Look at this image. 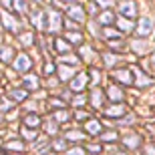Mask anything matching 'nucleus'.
I'll return each instance as SVG.
<instances>
[{"label":"nucleus","instance_id":"nucleus-1","mask_svg":"<svg viewBox=\"0 0 155 155\" xmlns=\"http://www.w3.org/2000/svg\"><path fill=\"white\" fill-rule=\"evenodd\" d=\"M119 12H121L123 18L133 20V18L137 16V2H135V0H123L119 4Z\"/></svg>","mask_w":155,"mask_h":155},{"label":"nucleus","instance_id":"nucleus-2","mask_svg":"<svg viewBox=\"0 0 155 155\" xmlns=\"http://www.w3.org/2000/svg\"><path fill=\"white\" fill-rule=\"evenodd\" d=\"M0 20H2V26H4L6 30H10V32H18V30H20V22H18L12 14H8V12H2V14H0Z\"/></svg>","mask_w":155,"mask_h":155},{"label":"nucleus","instance_id":"nucleus-3","mask_svg":"<svg viewBox=\"0 0 155 155\" xmlns=\"http://www.w3.org/2000/svg\"><path fill=\"white\" fill-rule=\"evenodd\" d=\"M46 28L51 30V32H58L61 30V12L57 10H51L48 14H46Z\"/></svg>","mask_w":155,"mask_h":155},{"label":"nucleus","instance_id":"nucleus-4","mask_svg":"<svg viewBox=\"0 0 155 155\" xmlns=\"http://www.w3.org/2000/svg\"><path fill=\"white\" fill-rule=\"evenodd\" d=\"M87 85H89V75L87 73H79V75L73 77V81H71V89L75 93H81Z\"/></svg>","mask_w":155,"mask_h":155},{"label":"nucleus","instance_id":"nucleus-5","mask_svg":"<svg viewBox=\"0 0 155 155\" xmlns=\"http://www.w3.org/2000/svg\"><path fill=\"white\" fill-rule=\"evenodd\" d=\"M67 14H69V20H73V22H83V20H85V10H83V6H79V4L69 6Z\"/></svg>","mask_w":155,"mask_h":155},{"label":"nucleus","instance_id":"nucleus-6","mask_svg":"<svg viewBox=\"0 0 155 155\" xmlns=\"http://www.w3.org/2000/svg\"><path fill=\"white\" fill-rule=\"evenodd\" d=\"M153 32V20L151 18H141L137 24V35L139 36H149Z\"/></svg>","mask_w":155,"mask_h":155},{"label":"nucleus","instance_id":"nucleus-7","mask_svg":"<svg viewBox=\"0 0 155 155\" xmlns=\"http://www.w3.org/2000/svg\"><path fill=\"white\" fill-rule=\"evenodd\" d=\"M28 69H30V58L26 57V54H18V57L14 58V71H18V73H26Z\"/></svg>","mask_w":155,"mask_h":155},{"label":"nucleus","instance_id":"nucleus-8","mask_svg":"<svg viewBox=\"0 0 155 155\" xmlns=\"http://www.w3.org/2000/svg\"><path fill=\"white\" fill-rule=\"evenodd\" d=\"M22 85H24V91H36L40 87V81L36 75H26L22 79Z\"/></svg>","mask_w":155,"mask_h":155},{"label":"nucleus","instance_id":"nucleus-9","mask_svg":"<svg viewBox=\"0 0 155 155\" xmlns=\"http://www.w3.org/2000/svg\"><path fill=\"white\" fill-rule=\"evenodd\" d=\"M97 22L101 24V26H105V28H107L109 24H113L115 22V14H113V10H103L97 16Z\"/></svg>","mask_w":155,"mask_h":155},{"label":"nucleus","instance_id":"nucleus-10","mask_svg":"<svg viewBox=\"0 0 155 155\" xmlns=\"http://www.w3.org/2000/svg\"><path fill=\"white\" fill-rule=\"evenodd\" d=\"M123 143H125L129 149H137L139 145H141V137H139L137 133H131V135H125V137H123Z\"/></svg>","mask_w":155,"mask_h":155},{"label":"nucleus","instance_id":"nucleus-11","mask_svg":"<svg viewBox=\"0 0 155 155\" xmlns=\"http://www.w3.org/2000/svg\"><path fill=\"white\" fill-rule=\"evenodd\" d=\"M40 125V117L36 113H28V115L24 117V127L26 129H36Z\"/></svg>","mask_w":155,"mask_h":155},{"label":"nucleus","instance_id":"nucleus-12","mask_svg":"<svg viewBox=\"0 0 155 155\" xmlns=\"http://www.w3.org/2000/svg\"><path fill=\"white\" fill-rule=\"evenodd\" d=\"M133 73V75H137V83H135V85L137 87H145V85H151V79L149 77H145L143 73H141V71L139 69H135V67H133V69H129Z\"/></svg>","mask_w":155,"mask_h":155},{"label":"nucleus","instance_id":"nucleus-13","mask_svg":"<svg viewBox=\"0 0 155 155\" xmlns=\"http://www.w3.org/2000/svg\"><path fill=\"white\" fill-rule=\"evenodd\" d=\"M30 20H32V24H35L36 28H45V12H42V10H36V12H32V16H30Z\"/></svg>","mask_w":155,"mask_h":155},{"label":"nucleus","instance_id":"nucleus-14","mask_svg":"<svg viewBox=\"0 0 155 155\" xmlns=\"http://www.w3.org/2000/svg\"><path fill=\"white\" fill-rule=\"evenodd\" d=\"M85 129L91 133V135H99V133H101V123H99L97 119H91V121L85 123Z\"/></svg>","mask_w":155,"mask_h":155},{"label":"nucleus","instance_id":"nucleus-15","mask_svg":"<svg viewBox=\"0 0 155 155\" xmlns=\"http://www.w3.org/2000/svg\"><path fill=\"white\" fill-rule=\"evenodd\" d=\"M115 77H117V81H121V83H125V85H129L131 83V71L129 69H121V71H115Z\"/></svg>","mask_w":155,"mask_h":155},{"label":"nucleus","instance_id":"nucleus-16","mask_svg":"<svg viewBox=\"0 0 155 155\" xmlns=\"http://www.w3.org/2000/svg\"><path fill=\"white\" fill-rule=\"evenodd\" d=\"M4 151H12V153L24 151V143L22 141H8V143H4Z\"/></svg>","mask_w":155,"mask_h":155},{"label":"nucleus","instance_id":"nucleus-17","mask_svg":"<svg viewBox=\"0 0 155 155\" xmlns=\"http://www.w3.org/2000/svg\"><path fill=\"white\" fill-rule=\"evenodd\" d=\"M73 77H75V69H71V67H61L58 69V79L61 81H73Z\"/></svg>","mask_w":155,"mask_h":155},{"label":"nucleus","instance_id":"nucleus-18","mask_svg":"<svg viewBox=\"0 0 155 155\" xmlns=\"http://www.w3.org/2000/svg\"><path fill=\"white\" fill-rule=\"evenodd\" d=\"M109 99L111 101H115V103H121L123 101V91H121L119 87H109Z\"/></svg>","mask_w":155,"mask_h":155},{"label":"nucleus","instance_id":"nucleus-19","mask_svg":"<svg viewBox=\"0 0 155 155\" xmlns=\"http://www.w3.org/2000/svg\"><path fill=\"white\" fill-rule=\"evenodd\" d=\"M99 137H101V141H105V143H113V141L119 139V133L117 131H103V133H99Z\"/></svg>","mask_w":155,"mask_h":155},{"label":"nucleus","instance_id":"nucleus-20","mask_svg":"<svg viewBox=\"0 0 155 155\" xmlns=\"http://www.w3.org/2000/svg\"><path fill=\"white\" fill-rule=\"evenodd\" d=\"M103 101H105V95L101 93V89H95V91H93V95H91L93 107H101V105H103Z\"/></svg>","mask_w":155,"mask_h":155},{"label":"nucleus","instance_id":"nucleus-21","mask_svg":"<svg viewBox=\"0 0 155 155\" xmlns=\"http://www.w3.org/2000/svg\"><path fill=\"white\" fill-rule=\"evenodd\" d=\"M12 46H0V61L2 63H10L12 61Z\"/></svg>","mask_w":155,"mask_h":155},{"label":"nucleus","instance_id":"nucleus-22","mask_svg":"<svg viewBox=\"0 0 155 155\" xmlns=\"http://www.w3.org/2000/svg\"><path fill=\"white\" fill-rule=\"evenodd\" d=\"M52 119H54V123H64V121H69V111L67 109H58L52 113Z\"/></svg>","mask_w":155,"mask_h":155},{"label":"nucleus","instance_id":"nucleus-23","mask_svg":"<svg viewBox=\"0 0 155 155\" xmlns=\"http://www.w3.org/2000/svg\"><path fill=\"white\" fill-rule=\"evenodd\" d=\"M67 40H69V45H81V42H83V35L77 32V30H69Z\"/></svg>","mask_w":155,"mask_h":155},{"label":"nucleus","instance_id":"nucleus-24","mask_svg":"<svg viewBox=\"0 0 155 155\" xmlns=\"http://www.w3.org/2000/svg\"><path fill=\"white\" fill-rule=\"evenodd\" d=\"M12 6H14V10L24 14V12H28V6H26V0H12Z\"/></svg>","mask_w":155,"mask_h":155},{"label":"nucleus","instance_id":"nucleus-25","mask_svg":"<svg viewBox=\"0 0 155 155\" xmlns=\"http://www.w3.org/2000/svg\"><path fill=\"white\" fill-rule=\"evenodd\" d=\"M51 149L52 151H67V141L64 139H54L51 143Z\"/></svg>","mask_w":155,"mask_h":155},{"label":"nucleus","instance_id":"nucleus-26","mask_svg":"<svg viewBox=\"0 0 155 155\" xmlns=\"http://www.w3.org/2000/svg\"><path fill=\"white\" fill-rule=\"evenodd\" d=\"M117 24H119V28L123 30V32H129V30H133V22H129L127 18H117Z\"/></svg>","mask_w":155,"mask_h":155},{"label":"nucleus","instance_id":"nucleus-27","mask_svg":"<svg viewBox=\"0 0 155 155\" xmlns=\"http://www.w3.org/2000/svg\"><path fill=\"white\" fill-rule=\"evenodd\" d=\"M107 115H109V117H123V115H125V109H123L121 105H115V107L107 109Z\"/></svg>","mask_w":155,"mask_h":155},{"label":"nucleus","instance_id":"nucleus-28","mask_svg":"<svg viewBox=\"0 0 155 155\" xmlns=\"http://www.w3.org/2000/svg\"><path fill=\"white\" fill-rule=\"evenodd\" d=\"M26 95H28V93L24 91V89H12V91H10V97L16 99V101H24V99H26Z\"/></svg>","mask_w":155,"mask_h":155},{"label":"nucleus","instance_id":"nucleus-29","mask_svg":"<svg viewBox=\"0 0 155 155\" xmlns=\"http://www.w3.org/2000/svg\"><path fill=\"white\" fill-rule=\"evenodd\" d=\"M54 45H57V51L58 52H67L71 48V45H69V42H64L63 38H57V40H54Z\"/></svg>","mask_w":155,"mask_h":155},{"label":"nucleus","instance_id":"nucleus-30","mask_svg":"<svg viewBox=\"0 0 155 155\" xmlns=\"http://www.w3.org/2000/svg\"><path fill=\"white\" fill-rule=\"evenodd\" d=\"M101 35H103L105 38H121V35L117 32V30H113V28H103Z\"/></svg>","mask_w":155,"mask_h":155},{"label":"nucleus","instance_id":"nucleus-31","mask_svg":"<svg viewBox=\"0 0 155 155\" xmlns=\"http://www.w3.org/2000/svg\"><path fill=\"white\" fill-rule=\"evenodd\" d=\"M67 139H69V141H81V139H85V133H81V131H69V133H67Z\"/></svg>","mask_w":155,"mask_h":155},{"label":"nucleus","instance_id":"nucleus-32","mask_svg":"<svg viewBox=\"0 0 155 155\" xmlns=\"http://www.w3.org/2000/svg\"><path fill=\"white\" fill-rule=\"evenodd\" d=\"M46 133H48V135H57L58 133V123H54V121H48V123H46Z\"/></svg>","mask_w":155,"mask_h":155},{"label":"nucleus","instance_id":"nucleus-33","mask_svg":"<svg viewBox=\"0 0 155 155\" xmlns=\"http://www.w3.org/2000/svg\"><path fill=\"white\" fill-rule=\"evenodd\" d=\"M22 137L24 139H28V141H35L36 139V131H32V129H26V127H22Z\"/></svg>","mask_w":155,"mask_h":155},{"label":"nucleus","instance_id":"nucleus-34","mask_svg":"<svg viewBox=\"0 0 155 155\" xmlns=\"http://www.w3.org/2000/svg\"><path fill=\"white\" fill-rule=\"evenodd\" d=\"M103 61L107 67H113V64L117 63V54H111V52H107V54H103Z\"/></svg>","mask_w":155,"mask_h":155},{"label":"nucleus","instance_id":"nucleus-35","mask_svg":"<svg viewBox=\"0 0 155 155\" xmlns=\"http://www.w3.org/2000/svg\"><path fill=\"white\" fill-rule=\"evenodd\" d=\"M131 123H135V117L133 115H123L119 121H117V125H131Z\"/></svg>","mask_w":155,"mask_h":155},{"label":"nucleus","instance_id":"nucleus-36","mask_svg":"<svg viewBox=\"0 0 155 155\" xmlns=\"http://www.w3.org/2000/svg\"><path fill=\"white\" fill-rule=\"evenodd\" d=\"M81 54H83L85 61H91L93 58V48H89V46H81Z\"/></svg>","mask_w":155,"mask_h":155},{"label":"nucleus","instance_id":"nucleus-37","mask_svg":"<svg viewBox=\"0 0 155 155\" xmlns=\"http://www.w3.org/2000/svg\"><path fill=\"white\" fill-rule=\"evenodd\" d=\"M20 38H22V40H20V42H22V46H30V45H32V35H30V32L22 35Z\"/></svg>","mask_w":155,"mask_h":155},{"label":"nucleus","instance_id":"nucleus-38","mask_svg":"<svg viewBox=\"0 0 155 155\" xmlns=\"http://www.w3.org/2000/svg\"><path fill=\"white\" fill-rule=\"evenodd\" d=\"M85 95H77L75 99H73V105H75V107H83V105H85Z\"/></svg>","mask_w":155,"mask_h":155},{"label":"nucleus","instance_id":"nucleus-39","mask_svg":"<svg viewBox=\"0 0 155 155\" xmlns=\"http://www.w3.org/2000/svg\"><path fill=\"white\" fill-rule=\"evenodd\" d=\"M69 155H85V149L83 147H73V149H67Z\"/></svg>","mask_w":155,"mask_h":155},{"label":"nucleus","instance_id":"nucleus-40","mask_svg":"<svg viewBox=\"0 0 155 155\" xmlns=\"http://www.w3.org/2000/svg\"><path fill=\"white\" fill-rule=\"evenodd\" d=\"M12 107H14V103H10V101H4V103L0 105V113H4V111H10Z\"/></svg>","mask_w":155,"mask_h":155},{"label":"nucleus","instance_id":"nucleus-41","mask_svg":"<svg viewBox=\"0 0 155 155\" xmlns=\"http://www.w3.org/2000/svg\"><path fill=\"white\" fill-rule=\"evenodd\" d=\"M87 151L89 153H99L101 151V145H87Z\"/></svg>","mask_w":155,"mask_h":155},{"label":"nucleus","instance_id":"nucleus-42","mask_svg":"<svg viewBox=\"0 0 155 155\" xmlns=\"http://www.w3.org/2000/svg\"><path fill=\"white\" fill-rule=\"evenodd\" d=\"M51 105H52V107H57V109H63V107H64V103L61 101V99H52Z\"/></svg>","mask_w":155,"mask_h":155},{"label":"nucleus","instance_id":"nucleus-43","mask_svg":"<svg viewBox=\"0 0 155 155\" xmlns=\"http://www.w3.org/2000/svg\"><path fill=\"white\" fill-rule=\"evenodd\" d=\"M52 73H54V64L46 63V64H45V75H52Z\"/></svg>","mask_w":155,"mask_h":155},{"label":"nucleus","instance_id":"nucleus-44","mask_svg":"<svg viewBox=\"0 0 155 155\" xmlns=\"http://www.w3.org/2000/svg\"><path fill=\"white\" fill-rule=\"evenodd\" d=\"M95 2H97L99 6H111L113 4V0H95Z\"/></svg>","mask_w":155,"mask_h":155},{"label":"nucleus","instance_id":"nucleus-45","mask_svg":"<svg viewBox=\"0 0 155 155\" xmlns=\"http://www.w3.org/2000/svg\"><path fill=\"white\" fill-rule=\"evenodd\" d=\"M77 119H79V121H85V119H89V115H87V113H83V111H77Z\"/></svg>","mask_w":155,"mask_h":155},{"label":"nucleus","instance_id":"nucleus-46","mask_svg":"<svg viewBox=\"0 0 155 155\" xmlns=\"http://www.w3.org/2000/svg\"><path fill=\"white\" fill-rule=\"evenodd\" d=\"M145 155H155V145H149V147H145Z\"/></svg>","mask_w":155,"mask_h":155},{"label":"nucleus","instance_id":"nucleus-47","mask_svg":"<svg viewBox=\"0 0 155 155\" xmlns=\"http://www.w3.org/2000/svg\"><path fill=\"white\" fill-rule=\"evenodd\" d=\"M67 28H75V22L73 20H67Z\"/></svg>","mask_w":155,"mask_h":155},{"label":"nucleus","instance_id":"nucleus-48","mask_svg":"<svg viewBox=\"0 0 155 155\" xmlns=\"http://www.w3.org/2000/svg\"><path fill=\"white\" fill-rule=\"evenodd\" d=\"M151 61H153V64H155V51H153V54H151Z\"/></svg>","mask_w":155,"mask_h":155},{"label":"nucleus","instance_id":"nucleus-49","mask_svg":"<svg viewBox=\"0 0 155 155\" xmlns=\"http://www.w3.org/2000/svg\"><path fill=\"white\" fill-rule=\"evenodd\" d=\"M115 155H125V153H121V151H115Z\"/></svg>","mask_w":155,"mask_h":155},{"label":"nucleus","instance_id":"nucleus-50","mask_svg":"<svg viewBox=\"0 0 155 155\" xmlns=\"http://www.w3.org/2000/svg\"><path fill=\"white\" fill-rule=\"evenodd\" d=\"M2 121H4V119H2V115H0V123H2Z\"/></svg>","mask_w":155,"mask_h":155},{"label":"nucleus","instance_id":"nucleus-51","mask_svg":"<svg viewBox=\"0 0 155 155\" xmlns=\"http://www.w3.org/2000/svg\"><path fill=\"white\" fill-rule=\"evenodd\" d=\"M36 2H42V0H36Z\"/></svg>","mask_w":155,"mask_h":155},{"label":"nucleus","instance_id":"nucleus-52","mask_svg":"<svg viewBox=\"0 0 155 155\" xmlns=\"http://www.w3.org/2000/svg\"><path fill=\"white\" fill-rule=\"evenodd\" d=\"M67 2H73V0H67Z\"/></svg>","mask_w":155,"mask_h":155}]
</instances>
